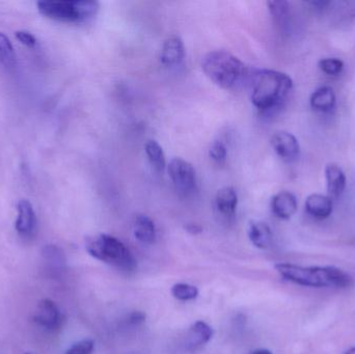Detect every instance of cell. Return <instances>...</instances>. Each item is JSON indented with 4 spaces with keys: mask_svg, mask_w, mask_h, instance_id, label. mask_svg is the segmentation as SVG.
I'll return each instance as SVG.
<instances>
[{
    "mask_svg": "<svg viewBox=\"0 0 355 354\" xmlns=\"http://www.w3.org/2000/svg\"><path fill=\"white\" fill-rule=\"evenodd\" d=\"M238 195L233 187L225 186L219 189L215 195V210L220 218L233 220L237 210Z\"/></svg>",
    "mask_w": 355,
    "mask_h": 354,
    "instance_id": "9",
    "label": "cell"
},
{
    "mask_svg": "<svg viewBox=\"0 0 355 354\" xmlns=\"http://www.w3.org/2000/svg\"><path fill=\"white\" fill-rule=\"evenodd\" d=\"M267 6L275 23L283 29L287 28L290 20L289 2L275 0V1L267 2Z\"/></svg>",
    "mask_w": 355,
    "mask_h": 354,
    "instance_id": "19",
    "label": "cell"
},
{
    "mask_svg": "<svg viewBox=\"0 0 355 354\" xmlns=\"http://www.w3.org/2000/svg\"><path fill=\"white\" fill-rule=\"evenodd\" d=\"M336 94L331 87H323L313 93L311 106L318 112H329L336 105Z\"/></svg>",
    "mask_w": 355,
    "mask_h": 354,
    "instance_id": "18",
    "label": "cell"
},
{
    "mask_svg": "<svg viewBox=\"0 0 355 354\" xmlns=\"http://www.w3.org/2000/svg\"><path fill=\"white\" fill-rule=\"evenodd\" d=\"M146 315L141 312H133L129 316V324L132 326H139V324H143L145 321Z\"/></svg>",
    "mask_w": 355,
    "mask_h": 354,
    "instance_id": "27",
    "label": "cell"
},
{
    "mask_svg": "<svg viewBox=\"0 0 355 354\" xmlns=\"http://www.w3.org/2000/svg\"><path fill=\"white\" fill-rule=\"evenodd\" d=\"M306 210L313 218L324 220L333 212V202L329 197L315 193L306 199Z\"/></svg>",
    "mask_w": 355,
    "mask_h": 354,
    "instance_id": "15",
    "label": "cell"
},
{
    "mask_svg": "<svg viewBox=\"0 0 355 354\" xmlns=\"http://www.w3.org/2000/svg\"><path fill=\"white\" fill-rule=\"evenodd\" d=\"M213 330L206 322L196 321L188 330L186 347L190 351L200 348L212 339Z\"/></svg>",
    "mask_w": 355,
    "mask_h": 354,
    "instance_id": "13",
    "label": "cell"
},
{
    "mask_svg": "<svg viewBox=\"0 0 355 354\" xmlns=\"http://www.w3.org/2000/svg\"><path fill=\"white\" fill-rule=\"evenodd\" d=\"M327 176V191L329 197L337 199L345 191L346 176L343 170L335 163L329 164L325 168Z\"/></svg>",
    "mask_w": 355,
    "mask_h": 354,
    "instance_id": "14",
    "label": "cell"
},
{
    "mask_svg": "<svg viewBox=\"0 0 355 354\" xmlns=\"http://www.w3.org/2000/svg\"><path fill=\"white\" fill-rule=\"evenodd\" d=\"M202 68L210 80L225 89H236L252 75L248 67L227 50L207 53L202 58Z\"/></svg>",
    "mask_w": 355,
    "mask_h": 354,
    "instance_id": "2",
    "label": "cell"
},
{
    "mask_svg": "<svg viewBox=\"0 0 355 354\" xmlns=\"http://www.w3.org/2000/svg\"><path fill=\"white\" fill-rule=\"evenodd\" d=\"M172 294L178 301H193L198 297V289L196 286H192V285L180 283V284L173 286Z\"/></svg>",
    "mask_w": 355,
    "mask_h": 354,
    "instance_id": "22",
    "label": "cell"
},
{
    "mask_svg": "<svg viewBox=\"0 0 355 354\" xmlns=\"http://www.w3.org/2000/svg\"><path fill=\"white\" fill-rule=\"evenodd\" d=\"M33 320L46 330H55L62 322V314L54 301L51 299H43L35 309Z\"/></svg>",
    "mask_w": 355,
    "mask_h": 354,
    "instance_id": "8",
    "label": "cell"
},
{
    "mask_svg": "<svg viewBox=\"0 0 355 354\" xmlns=\"http://www.w3.org/2000/svg\"><path fill=\"white\" fill-rule=\"evenodd\" d=\"M209 155L211 159L217 164L225 163L227 157V149L225 143L220 141H213L209 150Z\"/></svg>",
    "mask_w": 355,
    "mask_h": 354,
    "instance_id": "24",
    "label": "cell"
},
{
    "mask_svg": "<svg viewBox=\"0 0 355 354\" xmlns=\"http://www.w3.org/2000/svg\"><path fill=\"white\" fill-rule=\"evenodd\" d=\"M252 79V102L262 112L279 107L293 87L292 79L279 71L256 70Z\"/></svg>",
    "mask_w": 355,
    "mask_h": 354,
    "instance_id": "1",
    "label": "cell"
},
{
    "mask_svg": "<svg viewBox=\"0 0 355 354\" xmlns=\"http://www.w3.org/2000/svg\"><path fill=\"white\" fill-rule=\"evenodd\" d=\"M16 62L14 48L8 37L0 33V68L10 69Z\"/></svg>",
    "mask_w": 355,
    "mask_h": 354,
    "instance_id": "21",
    "label": "cell"
},
{
    "mask_svg": "<svg viewBox=\"0 0 355 354\" xmlns=\"http://www.w3.org/2000/svg\"><path fill=\"white\" fill-rule=\"evenodd\" d=\"M297 200L289 191H281L271 200L273 214L281 220H289L297 211Z\"/></svg>",
    "mask_w": 355,
    "mask_h": 354,
    "instance_id": "12",
    "label": "cell"
},
{
    "mask_svg": "<svg viewBox=\"0 0 355 354\" xmlns=\"http://www.w3.org/2000/svg\"><path fill=\"white\" fill-rule=\"evenodd\" d=\"M37 6L47 18L68 23L91 20L100 8L99 2L94 0H42Z\"/></svg>",
    "mask_w": 355,
    "mask_h": 354,
    "instance_id": "5",
    "label": "cell"
},
{
    "mask_svg": "<svg viewBox=\"0 0 355 354\" xmlns=\"http://www.w3.org/2000/svg\"><path fill=\"white\" fill-rule=\"evenodd\" d=\"M345 354H355V347L354 348L349 349Z\"/></svg>",
    "mask_w": 355,
    "mask_h": 354,
    "instance_id": "31",
    "label": "cell"
},
{
    "mask_svg": "<svg viewBox=\"0 0 355 354\" xmlns=\"http://www.w3.org/2000/svg\"><path fill=\"white\" fill-rule=\"evenodd\" d=\"M185 57V46L183 39L178 35H171L164 41L162 46L160 60L166 67L179 66Z\"/></svg>",
    "mask_w": 355,
    "mask_h": 354,
    "instance_id": "10",
    "label": "cell"
},
{
    "mask_svg": "<svg viewBox=\"0 0 355 354\" xmlns=\"http://www.w3.org/2000/svg\"><path fill=\"white\" fill-rule=\"evenodd\" d=\"M94 348H95V342L91 339H85L73 345L66 354H92Z\"/></svg>",
    "mask_w": 355,
    "mask_h": 354,
    "instance_id": "25",
    "label": "cell"
},
{
    "mask_svg": "<svg viewBox=\"0 0 355 354\" xmlns=\"http://www.w3.org/2000/svg\"><path fill=\"white\" fill-rule=\"evenodd\" d=\"M248 238L258 249H268L272 243V232L268 224L263 222H252L248 226Z\"/></svg>",
    "mask_w": 355,
    "mask_h": 354,
    "instance_id": "16",
    "label": "cell"
},
{
    "mask_svg": "<svg viewBox=\"0 0 355 354\" xmlns=\"http://www.w3.org/2000/svg\"><path fill=\"white\" fill-rule=\"evenodd\" d=\"M87 253L108 265L114 266L124 272H133L137 268V262L128 247L108 234H98L85 240Z\"/></svg>",
    "mask_w": 355,
    "mask_h": 354,
    "instance_id": "4",
    "label": "cell"
},
{
    "mask_svg": "<svg viewBox=\"0 0 355 354\" xmlns=\"http://www.w3.org/2000/svg\"><path fill=\"white\" fill-rule=\"evenodd\" d=\"M135 238L144 245H152L156 239V228L153 220L147 215H139L133 224Z\"/></svg>",
    "mask_w": 355,
    "mask_h": 354,
    "instance_id": "17",
    "label": "cell"
},
{
    "mask_svg": "<svg viewBox=\"0 0 355 354\" xmlns=\"http://www.w3.org/2000/svg\"><path fill=\"white\" fill-rule=\"evenodd\" d=\"M168 175L179 195L188 197L196 191V172L189 162L182 158H174L168 164Z\"/></svg>",
    "mask_w": 355,
    "mask_h": 354,
    "instance_id": "6",
    "label": "cell"
},
{
    "mask_svg": "<svg viewBox=\"0 0 355 354\" xmlns=\"http://www.w3.org/2000/svg\"><path fill=\"white\" fill-rule=\"evenodd\" d=\"M277 272L285 280L294 284L313 288H346L352 284L349 274L334 266L302 267L293 264L279 263Z\"/></svg>",
    "mask_w": 355,
    "mask_h": 354,
    "instance_id": "3",
    "label": "cell"
},
{
    "mask_svg": "<svg viewBox=\"0 0 355 354\" xmlns=\"http://www.w3.org/2000/svg\"><path fill=\"white\" fill-rule=\"evenodd\" d=\"M310 4H312V6H314L315 8H324L325 6H329V1H312V2H310Z\"/></svg>",
    "mask_w": 355,
    "mask_h": 354,
    "instance_id": "29",
    "label": "cell"
},
{
    "mask_svg": "<svg viewBox=\"0 0 355 354\" xmlns=\"http://www.w3.org/2000/svg\"><path fill=\"white\" fill-rule=\"evenodd\" d=\"M319 67L325 74L336 76L341 74L344 69V62L338 58H325L319 62Z\"/></svg>",
    "mask_w": 355,
    "mask_h": 354,
    "instance_id": "23",
    "label": "cell"
},
{
    "mask_svg": "<svg viewBox=\"0 0 355 354\" xmlns=\"http://www.w3.org/2000/svg\"><path fill=\"white\" fill-rule=\"evenodd\" d=\"M17 39L21 42V43L24 44L27 47L33 48L35 45H37V39H35V35H31V33L26 30H19L16 33Z\"/></svg>",
    "mask_w": 355,
    "mask_h": 354,
    "instance_id": "26",
    "label": "cell"
},
{
    "mask_svg": "<svg viewBox=\"0 0 355 354\" xmlns=\"http://www.w3.org/2000/svg\"><path fill=\"white\" fill-rule=\"evenodd\" d=\"M250 354H272L270 351H267V349H257V351H252Z\"/></svg>",
    "mask_w": 355,
    "mask_h": 354,
    "instance_id": "30",
    "label": "cell"
},
{
    "mask_svg": "<svg viewBox=\"0 0 355 354\" xmlns=\"http://www.w3.org/2000/svg\"><path fill=\"white\" fill-rule=\"evenodd\" d=\"M271 145L275 153L286 162L297 159L300 153V143L291 133L279 131L271 137Z\"/></svg>",
    "mask_w": 355,
    "mask_h": 354,
    "instance_id": "7",
    "label": "cell"
},
{
    "mask_svg": "<svg viewBox=\"0 0 355 354\" xmlns=\"http://www.w3.org/2000/svg\"><path fill=\"white\" fill-rule=\"evenodd\" d=\"M18 216L16 220V230L22 236L33 234L37 227V216L33 205L27 200H21L17 206Z\"/></svg>",
    "mask_w": 355,
    "mask_h": 354,
    "instance_id": "11",
    "label": "cell"
},
{
    "mask_svg": "<svg viewBox=\"0 0 355 354\" xmlns=\"http://www.w3.org/2000/svg\"><path fill=\"white\" fill-rule=\"evenodd\" d=\"M185 229H186V231H187V232H189L190 234H193V235L200 234V233L202 232V227L198 226V224H186Z\"/></svg>",
    "mask_w": 355,
    "mask_h": 354,
    "instance_id": "28",
    "label": "cell"
},
{
    "mask_svg": "<svg viewBox=\"0 0 355 354\" xmlns=\"http://www.w3.org/2000/svg\"><path fill=\"white\" fill-rule=\"evenodd\" d=\"M24 354H33V353H24Z\"/></svg>",
    "mask_w": 355,
    "mask_h": 354,
    "instance_id": "32",
    "label": "cell"
},
{
    "mask_svg": "<svg viewBox=\"0 0 355 354\" xmlns=\"http://www.w3.org/2000/svg\"><path fill=\"white\" fill-rule=\"evenodd\" d=\"M146 154L149 158L150 162L156 170H164L166 168V160L164 149L156 141H148L145 145Z\"/></svg>",
    "mask_w": 355,
    "mask_h": 354,
    "instance_id": "20",
    "label": "cell"
}]
</instances>
